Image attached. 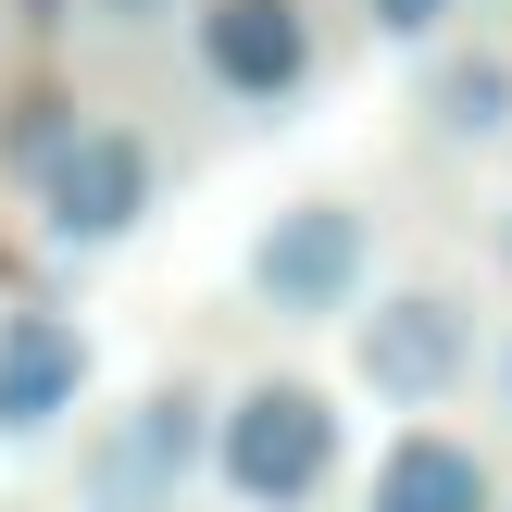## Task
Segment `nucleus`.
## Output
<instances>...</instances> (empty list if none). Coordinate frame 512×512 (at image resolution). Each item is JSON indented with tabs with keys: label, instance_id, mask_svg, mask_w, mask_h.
Listing matches in <instances>:
<instances>
[{
	"label": "nucleus",
	"instance_id": "1",
	"mask_svg": "<svg viewBox=\"0 0 512 512\" xmlns=\"http://www.w3.org/2000/svg\"><path fill=\"white\" fill-rule=\"evenodd\" d=\"M200 463L225 475V500L300 512V500H325V475H338V400L300 388V375H250V388L213 413V450H200Z\"/></svg>",
	"mask_w": 512,
	"mask_h": 512
},
{
	"label": "nucleus",
	"instance_id": "2",
	"mask_svg": "<svg viewBox=\"0 0 512 512\" xmlns=\"http://www.w3.org/2000/svg\"><path fill=\"white\" fill-rule=\"evenodd\" d=\"M25 188H38L50 250H113V238H138V225H150L163 150H150L138 125H63V150H50Z\"/></svg>",
	"mask_w": 512,
	"mask_h": 512
},
{
	"label": "nucleus",
	"instance_id": "3",
	"mask_svg": "<svg viewBox=\"0 0 512 512\" xmlns=\"http://www.w3.org/2000/svg\"><path fill=\"white\" fill-rule=\"evenodd\" d=\"M200 450H213V400L175 375V388L125 400V413L88 438V463H75V500H88V512H175V488L200 475Z\"/></svg>",
	"mask_w": 512,
	"mask_h": 512
},
{
	"label": "nucleus",
	"instance_id": "4",
	"mask_svg": "<svg viewBox=\"0 0 512 512\" xmlns=\"http://www.w3.org/2000/svg\"><path fill=\"white\" fill-rule=\"evenodd\" d=\"M363 263H375V225L350 200H288V213L250 238V300L275 325H325L363 300Z\"/></svg>",
	"mask_w": 512,
	"mask_h": 512
},
{
	"label": "nucleus",
	"instance_id": "5",
	"mask_svg": "<svg viewBox=\"0 0 512 512\" xmlns=\"http://www.w3.org/2000/svg\"><path fill=\"white\" fill-rule=\"evenodd\" d=\"M188 63L213 100L275 113V100L313 88V13L300 0H188Z\"/></svg>",
	"mask_w": 512,
	"mask_h": 512
},
{
	"label": "nucleus",
	"instance_id": "6",
	"mask_svg": "<svg viewBox=\"0 0 512 512\" xmlns=\"http://www.w3.org/2000/svg\"><path fill=\"white\" fill-rule=\"evenodd\" d=\"M350 363H363L375 400L438 413V400L463 388V363H475V325H463V300H450V288H400V300H375V313H363Z\"/></svg>",
	"mask_w": 512,
	"mask_h": 512
},
{
	"label": "nucleus",
	"instance_id": "7",
	"mask_svg": "<svg viewBox=\"0 0 512 512\" xmlns=\"http://www.w3.org/2000/svg\"><path fill=\"white\" fill-rule=\"evenodd\" d=\"M88 375H100L88 325L50 313V300H13V313H0V450H38L50 425L88 400Z\"/></svg>",
	"mask_w": 512,
	"mask_h": 512
},
{
	"label": "nucleus",
	"instance_id": "8",
	"mask_svg": "<svg viewBox=\"0 0 512 512\" xmlns=\"http://www.w3.org/2000/svg\"><path fill=\"white\" fill-rule=\"evenodd\" d=\"M375 512H488V463L463 438H438V425H413L375 463Z\"/></svg>",
	"mask_w": 512,
	"mask_h": 512
},
{
	"label": "nucleus",
	"instance_id": "9",
	"mask_svg": "<svg viewBox=\"0 0 512 512\" xmlns=\"http://www.w3.org/2000/svg\"><path fill=\"white\" fill-rule=\"evenodd\" d=\"M425 125H438V138H500L512 125V63H488V50L438 63L425 75Z\"/></svg>",
	"mask_w": 512,
	"mask_h": 512
},
{
	"label": "nucleus",
	"instance_id": "10",
	"mask_svg": "<svg viewBox=\"0 0 512 512\" xmlns=\"http://www.w3.org/2000/svg\"><path fill=\"white\" fill-rule=\"evenodd\" d=\"M63 125H75V100H63V88H25V100H13V125H0V163L38 175L50 150H63Z\"/></svg>",
	"mask_w": 512,
	"mask_h": 512
},
{
	"label": "nucleus",
	"instance_id": "11",
	"mask_svg": "<svg viewBox=\"0 0 512 512\" xmlns=\"http://www.w3.org/2000/svg\"><path fill=\"white\" fill-rule=\"evenodd\" d=\"M438 13H450V0H375V25H388V38H425Z\"/></svg>",
	"mask_w": 512,
	"mask_h": 512
},
{
	"label": "nucleus",
	"instance_id": "12",
	"mask_svg": "<svg viewBox=\"0 0 512 512\" xmlns=\"http://www.w3.org/2000/svg\"><path fill=\"white\" fill-rule=\"evenodd\" d=\"M88 13H100V25H163L175 0H88Z\"/></svg>",
	"mask_w": 512,
	"mask_h": 512
}]
</instances>
